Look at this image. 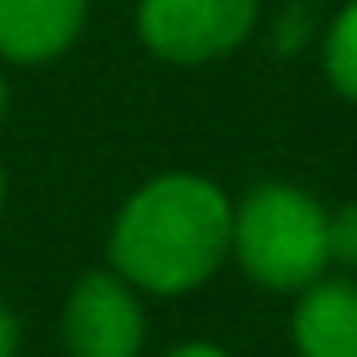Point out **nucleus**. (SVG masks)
I'll return each instance as SVG.
<instances>
[{
	"mask_svg": "<svg viewBox=\"0 0 357 357\" xmlns=\"http://www.w3.org/2000/svg\"><path fill=\"white\" fill-rule=\"evenodd\" d=\"M227 185L190 167L154 172L109 222V267L145 298H185L231 262Z\"/></svg>",
	"mask_w": 357,
	"mask_h": 357,
	"instance_id": "1",
	"label": "nucleus"
},
{
	"mask_svg": "<svg viewBox=\"0 0 357 357\" xmlns=\"http://www.w3.org/2000/svg\"><path fill=\"white\" fill-rule=\"evenodd\" d=\"M231 262L267 294H298L331 271V208L294 181H258L231 213Z\"/></svg>",
	"mask_w": 357,
	"mask_h": 357,
	"instance_id": "2",
	"label": "nucleus"
},
{
	"mask_svg": "<svg viewBox=\"0 0 357 357\" xmlns=\"http://www.w3.org/2000/svg\"><path fill=\"white\" fill-rule=\"evenodd\" d=\"M262 0H140L136 41L172 68H204L231 59L253 41Z\"/></svg>",
	"mask_w": 357,
	"mask_h": 357,
	"instance_id": "3",
	"label": "nucleus"
},
{
	"mask_svg": "<svg viewBox=\"0 0 357 357\" xmlns=\"http://www.w3.org/2000/svg\"><path fill=\"white\" fill-rule=\"evenodd\" d=\"M145 294L114 267H91L73 280L59 312V340L68 357H140L145 353Z\"/></svg>",
	"mask_w": 357,
	"mask_h": 357,
	"instance_id": "4",
	"label": "nucleus"
},
{
	"mask_svg": "<svg viewBox=\"0 0 357 357\" xmlns=\"http://www.w3.org/2000/svg\"><path fill=\"white\" fill-rule=\"evenodd\" d=\"M91 0H0V63L41 68L82 41Z\"/></svg>",
	"mask_w": 357,
	"mask_h": 357,
	"instance_id": "5",
	"label": "nucleus"
},
{
	"mask_svg": "<svg viewBox=\"0 0 357 357\" xmlns=\"http://www.w3.org/2000/svg\"><path fill=\"white\" fill-rule=\"evenodd\" d=\"M289 344L298 357H357V276H317L294 294Z\"/></svg>",
	"mask_w": 357,
	"mask_h": 357,
	"instance_id": "6",
	"label": "nucleus"
},
{
	"mask_svg": "<svg viewBox=\"0 0 357 357\" xmlns=\"http://www.w3.org/2000/svg\"><path fill=\"white\" fill-rule=\"evenodd\" d=\"M317 45H321V73L331 82V91L357 105V0H344L326 18Z\"/></svg>",
	"mask_w": 357,
	"mask_h": 357,
	"instance_id": "7",
	"label": "nucleus"
},
{
	"mask_svg": "<svg viewBox=\"0 0 357 357\" xmlns=\"http://www.w3.org/2000/svg\"><path fill=\"white\" fill-rule=\"evenodd\" d=\"M307 41H317V5L312 0H289L280 5V18L271 27V50L298 54Z\"/></svg>",
	"mask_w": 357,
	"mask_h": 357,
	"instance_id": "8",
	"label": "nucleus"
},
{
	"mask_svg": "<svg viewBox=\"0 0 357 357\" xmlns=\"http://www.w3.org/2000/svg\"><path fill=\"white\" fill-rule=\"evenodd\" d=\"M331 267L357 276V199L331 208Z\"/></svg>",
	"mask_w": 357,
	"mask_h": 357,
	"instance_id": "9",
	"label": "nucleus"
},
{
	"mask_svg": "<svg viewBox=\"0 0 357 357\" xmlns=\"http://www.w3.org/2000/svg\"><path fill=\"white\" fill-rule=\"evenodd\" d=\"M23 353V321L9 303H0V357H18Z\"/></svg>",
	"mask_w": 357,
	"mask_h": 357,
	"instance_id": "10",
	"label": "nucleus"
},
{
	"mask_svg": "<svg viewBox=\"0 0 357 357\" xmlns=\"http://www.w3.org/2000/svg\"><path fill=\"white\" fill-rule=\"evenodd\" d=\"M163 357H236L227 349V344H218V340H181V344H172Z\"/></svg>",
	"mask_w": 357,
	"mask_h": 357,
	"instance_id": "11",
	"label": "nucleus"
},
{
	"mask_svg": "<svg viewBox=\"0 0 357 357\" xmlns=\"http://www.w3.org/2000/svg\"><path fill=\"white\" fill-rule=\"evenodd\" d=\"M9 105H14V91H9V77L0 73V122L9 118Z\"/></svg>",
	"mask_w": 357,
	"mask_h": 357,
	"instance_id": "12",
	"label": "nucleus"
},
{
	"mask_svg": "<svg viewBox=\"0 0 357 357\" xmlns=\"http://www.w3.org/2000/svg\"><path fill=\"white\" fill-rule=\"evenodd\" d=\"M5 199H9V172H5V163H0V213H5Z\"/></svg>",
	"mask_w": 357,
	"mask_h": 357,
	"instance_id": "13",
	"label": "nucleus"
}]
</instances>
